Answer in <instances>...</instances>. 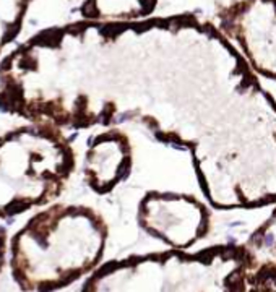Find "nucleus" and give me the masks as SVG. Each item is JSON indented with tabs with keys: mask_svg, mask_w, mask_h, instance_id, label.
Wrapping results in <instances>:
<instances>
[{
	"mask_svg": "<svg viewBox=\"0 0 276 292\" xmlns=\"http://www.w3.org/2000/svg\"><path fill=\"white\" fill-rule=\"evenodd\" d=\"M73 169V154L55 125L31 122L0 135V217L54 200Z\"/></svg>",
	"mask_w": 276,
	"mask_h": 292,
	"instance_id": "nucleus-1",
	"label": "nucleus"
}]
</instances>
